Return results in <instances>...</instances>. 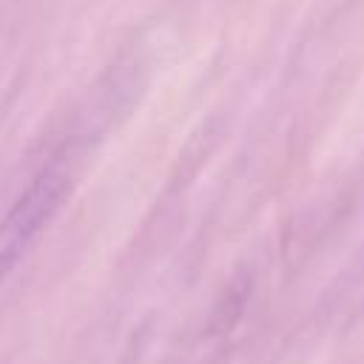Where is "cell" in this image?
Wrapping results in <instances>:
<instances>
[{"label": "cell", "mask_w": 364, "mask_h": 364, "mask_svg": "<svg viewBox=\"0 0 364 364\" xmlns=\"http://www.w3.org/2000/svg\"><path fill=\"white\" fill-rule=\"evenodd\" d=\"M71 188V176L63 162L43 168L31 185L17 196V202L0 219V284L17 267V262L37 242L43 228L51 222Z\"/></svg>", "instance_id": "1"}]
</instances>
